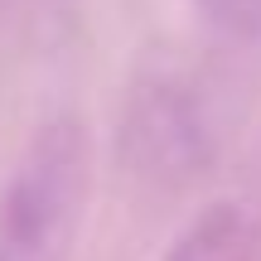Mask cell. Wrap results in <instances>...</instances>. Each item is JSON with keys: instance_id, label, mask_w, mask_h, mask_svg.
Returning a JSON list of instances; mask_svg holds the SVG:
<instances>
[{"instance_id": "6da1fadb", "label": "cell", "mask_w": 261, "mask_h": 261, "mask_svg": "<svg viewBox=\"0 0 261 261\" xmlns=\"http://www.w3.org/2000/svg\"><path fill=\"white\" fill-rule=\"evenodd\" d=\"M83 145L68 121H54L0 194V261H63L77 223Z\"/></svg>"}, {"instance_id": "7a4b0ae2", "label": "cell", "mask_w": 261, "mask_h": 261, "mask_svg": "<svg viewBox=\"0 0 261 261\" xmlns=\"http://www.w3.org/2000/svg\"><path fill=\"white\" fill-rule=\"evenodd\" d=\"M218 29L237 39H261V0H194Z\"/></svg>"}]
</instances>
